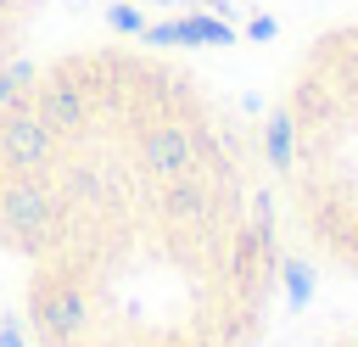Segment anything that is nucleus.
I'll return each instance as SVG.
<instances>
[{"label": "nucleus", "instance_id": "f257e3e1", "mask_svg": "<svg viewBox=\"0 0 358 347\" xmlns=\"http://www.w3.org/2000/svg\"><path fill=\"white\" fill-rule=\"evenodd\" d=\"M302 313L257 50L84 6L0 78V347H280Z\"/></svg>", "mask_w": 358, "mask_h": 347}, {"label": "nucleus", "instance_id": "7ed1b4c3", "mask_svg": "<svg viewBox=\"0 0 358 347\" xmlns=\"http://www.w3.org/2000/svg\"><path fill=\"white\" fill-rule=\"evenodd\" d=\"M84 0H0V78L67 17H78Z\"/></svg>", "mask_w": 358, "mask_h": 347}, {"label": "nucleus", "instance_id": "f03ea898", "mask_svg": "<svg viewBox=\"0 0 358 347\" xmlns=\"http://www.w3.org/2000/svg\"><path fill=\"white\" fill-rule=\"evenodd\" d=\"M117 17H140V22H162V28H185V34H207L224 45H246L263 50L280 34L324 17V11H347L358 0H84Z\"/></svg>", "mask_w": 358, "mask_h": 347}, {"label": "nucleus", "instance_id": "20e7f679", "mask_svg": "<svg viewBox=\"0 0 358 347\" xmlns=\"http://www.w3.org/2000/svg\"><path fill=\"white\" fill-rule=\"evenodd\" d=\"M280 347H358V313H302Z\"/></svg>", "mask_w": 358, "mask_h": 347}]
</instances>
